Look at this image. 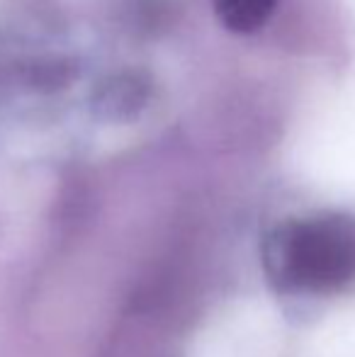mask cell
I'll use <instances>...</instances> for the list:
<instances>
[{
    "mask_svg": "<svg viewBox=\"0 0 355 357\" xmlns=\"http://www.w3.org/2000/svg\"><path fill=\"white\" fill-rule=\"evenodd\" d=\"M280 275L304 289H333L355 280V219L322 216L280 238Z\"/></svg>",
    "mask_w": 355,
    "mask_h": 357,
    "instance_id": "cell-1",
    "label": "cell"
},
{
    "mask_svg": "<svg viewBox=\"0 0 355 357\" xmlns=\"http://www.w3.org/2000/svg\"><path fill=\"white\" fill-rule=\"evenodd\" d=\"M278 0H214V13L229 32L251 34L261 29Z\"/></svg>",
    "mask_w": 355,
    "mask_h": 357,
    "instance_id": "cell-2",
    "label": "cell"
}]
</instances>
